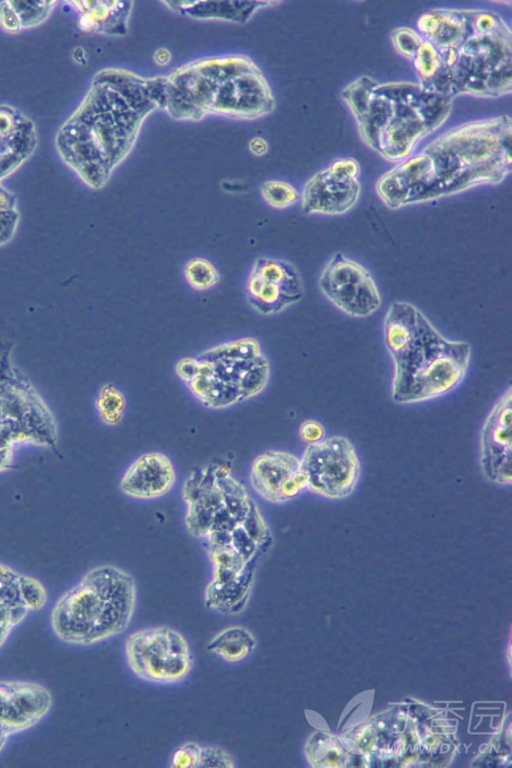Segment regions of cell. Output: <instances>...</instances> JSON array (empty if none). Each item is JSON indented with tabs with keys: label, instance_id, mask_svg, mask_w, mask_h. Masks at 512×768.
Wrapping results in <instances>:
<instances>
[{
	"label": "cell",
	"instance_id": "ba28073f",
	"mask_svg": "<svg viewBox=\"0 0 512 768\" xmlns=\"http://www.w3.org/2000/svg\"><path fill=\"white\" fill-rule=\"evenodd\" d=\"M248 56L206 57L186 63L164 76L162 109L175 119L198 121L211 114L221 81L255 68Z\"/></svg>",
	"mask_w": 512,
	"mask_h": 768
},
{
	"label": "cell",
	"instance_id": "f35d334b",
	"mask_svg": "<svg viewBox=\"0 0 512 768\" xmlns=\"http://www.w3.org/2000/svg\"><path fill=\"white\" fill-rule=\"evenodd\" d=\"M249 149L255 155H263L268 150V144L262 137H254L249 142Z\"/></svg>",
	"mask_w": 512,
	"mask_h": 768
},
{
	"label": "cell",
	"instance_id": "d590c367",
	"mask_svg": "<svg viewBox=\"0 0 512 768\" xmlns=\"http://www.w3.org/2000/svg\"><path fill=\"white\" fill-rule=\"evenodd\" d=\"M0 27L8 33H17L22 30L17 13L10 1L0 2Z\"/></svg>",
	"mask_w": 512,
	"mask_h": 768
},
{
	"label": "cell",
	"instance_id": "8992f818",
	"mask_svg": "<svg viewBox=\"0 0 512 768\" xmlns=\"http://www.w3.org/2000/svg\"><path fill=\"white\" fill-rule=\"evenodd\" d=\"M383 335L393 363L394 402L434 400L464 380L471 361L470 344L445 337L415 305L393 301L384 317Z\"/></svg>",
	"mask_w": 512,
	"mask_h": 768
},
{
	"label": "cell",
	"instance_id": "7c38bea8",
	"mask_svg": "<svg viewBox=\"0 0 512 768\" xmlns=\"http://www.w3.org/2000/svg\"><path fill=\"white\" fill-rule=\"evenodd\" d=\"M0 440L11 446H50L56 440L54 417L34 387L24 379L0 381Z\"/></svg>",
	"mask_w": 512,
	"mask_h": 768
},
{
	"label": "cell",
	"instance_id": "836d02e7",
	"mask_svg": "<svg viewBox=\"0 0 512 768\" xmlns=\"http://www.w3.org/2000/svg\"><path fill=\"white\" fill-rule=\"evenodd\" d=\"M231 755L222 748L215 746L200 747L198 767H234Z\"/></svg>",
	"mask_w": 512,
	"mask_h": 768
},
{
	"label": "cell",
	"instance_id": "7a4b0ae2",
	"mask_svg": "<svg viewBox=\"0 0 512 768\" xmlns=\"http://www.w3.org/2000/svg\"><path fill=\"white\" fill-rule=\"evenodd\" d=\"M512 120L499 115L455 126L382 174L375 191L389 209L430 202L511 173Z\"/></svg>",
	"mask_w": 512,
	"mask_h": 768
},
{
	"label": "cell",
	"instance_id": "603a6c76",
	"mask_svg": "<svg viewBox=\"0 0 512 768\" xmlns=\"http://www.w3.org/2000/svg\"><path fill=\"white\" fill-rule=\"evenodd\" d=\"M275 3L277 4V2L267 1L163 2L170 9L195 19H218L241 24L247 22L258 9Z\"/></svg>",
	"mask_w": 512,
	"mask_h": 768
},
{
	"label": "cell",
	"instance_id": "ac0fdd59",
	"mask_svg": "<svg viewBox=\"0 0 512 768\" xmlns=\"http://www.w3.org/2000/svg\"><path fill=\"white\" fill-rule=\"evenodd\" d=\"M47 602L40 580L0 562V651L14 630Z\"/></svg>",
	"mask_w": 512,
	"mask_h": 768
},
{
	"label": "cell",
	"instance_id": "9a60e30c",
	"mask_svg": "<svg viewBox=\"0 0 512 768\" xmlns=\"http://www.w3.org/2000/svg\"><path fill=\"white\" fill-rule=\"evenodd\" d=\"M512 389L504 391L490 409L479 433V464L491 483L510 487L512 484Z\"/></svg>",
	"mask_w": 512,
	"mask_h": 768
},
{
	"label": "cell",
	"instance_id": "d6a6232c",
	"mask_svg": "<svg viewBox=\"0 0 512 768\" xmlns=\"http://www.w3.org/2000/svg\"><path fill=\"white\" fill-rule=\"evenodd\" d=\"M200 747L201 745L195 742L183 743L172 752L170 766L174 768L198 767Z\"/></svg>",
	"mask_w": 512,
	"mask_h": 768
},
{
	"label": "cell",
	"instance_id": "cb8c5ba5",
	"mask_svg": "<svg viewBox=\"0 0 512 768\" xmlns=\"http://www.w3.org/2000/svg\"><path fill=\"white\" fill-rule=\"evenodd\" d=\"M247 298L251 307L262 315H273L300 301L304 291L261 279L249 274L246 283Z\"/></svg>",
	"mask_w": 512,
	"mask_h": 768
},
{
	"label": "cell",
	"instance_id": "8fae6325",
	"mask_svg": "<svg viewBox=\"0 0 512 768\" xmlns=\"http://www.w3.org/2000/svg\"><path fill=\"white\" fill-rule=\"evenodd\" d=\"M306 490L328 500L351 496L361 478V460L353 442L343 435L326 436L307 445L300 456Z\"/></svg>",
	"mask_w": 512,
	"mask_h": 768
},
{
	"label": "cell",
	"instance_id": "d4e9b609",
	"mask_svg": "<svg viewBox=\"0 0 512 768\" xmlns=\"http://www.w3.org/2000/svg\"><path fill=\"white\" fill-rule=\"evenodd\" d=\"M257 640L246 627L234 625L216 633L207 650L225 662L236 663L247 658L256 648Z\"/></svg>",
	"mask_w": 512,
	"mask_h": 768
},
{
	"label": "cell",
	"instance_id": "60d3db41",
	"mask_svg": "<svg viewBox=\"0 0 512 768\" xmlns=\"http://www.w3.org/2000/svg\"><path fill=\"white\" fill-rule=\"evenodd\" d=\"M10 736L0 729V753L6 747Z\"/></svg>",
	"mask_w": 512,
	"mask_h": 768
},
{
	"label": "cell",
	"instance_id": "4fadbf2b",
	"mask_svg": "<svg viewBox=\"0 0 512 768\" xmlns=\"http://www.w3.org/2000/svg\"><path fill=\"white\" fill-rule=\"evenodd\" d=\"M318 286L328 301L351 317H368L382 303L370 271L343 253H336L328 260L320 273Z\"/></svg>",
	"mask_w": 512,
	"mask_h": 768
},
{
	"label": "cell",
	"instance_id": "f1b7e54d",
	"mask_svg": "<svg viewBox=\"0 0 512 768\" xmlns=\"http://www.w3.org/2000/svg\"><path fill=\"white\" fill-rule=\"evenodd\" d=\"M260 194L272 208L285 209L294 205L300 194L290 183L282 180H268L262 183Z\"/></svg>",
	"mask_w": 512,
	"mask_h": 768
},
{
	"label": "cell",
	"instance_id": "484cf974",
	"mask_svg": "<svg viewBox=\"0 0 512 768\" xmlns=\"http://www.w3.org/2000/svg\"><path fill=\"white\" fill-rule=\"evenodd\" d=\"M250 273L261 279L304 291L298 270L284 259L260 256L254 261Z\"/></svg>",
	"mask_w": 512,
	"mask_h": 768
},
{
	"label": "cell",
	"instance_id": "5b68a950",
	"mask_svg": "<svg viewBox=\"0 0 512 768\" xmlns=\"http://www.w3.org/2000/svg\"><path fill=\"white\" fill-rule=\"evenodd\" d=\"M361 140L382 158L400 162L450 115L453 98L410 81L378 82L363 75L341 90Z\"/></svg>",
	"mask_w": 512,
	"mask_h": 768
},
{
	"label": "cell",
	"instance_id": "d6986e66",
	"mask_svg": "<svg viewBox=\"0 0 512 768\" xmlns=\"http://www.w3.org/2000/svg\"><path fill=\"white\" fill-rule=\"evenodd\" d=\"M53 695L30 680H0V729L10 737L39 724L50 712Z\"/></svg>",
	"mask_w": 512,
	"mask_h": 768
},
{
	"label": "cell",
	"instance_id": "6da1fadb",
	"mask_svg": "<svg viewBox=\"0 0 512 768\" xmlns=\"http://www.w3.org/2000/svg\"><path fill=\"white\" fill-rule=\"evenodd\" d=\"M163 99L164 76L148 78L122 68L98 71L56 133L60 158L90 188L104 187Z\"/></svg>",
	"mask_w": 512,
	"mask_h": 768
},
{
	"label": "cell",
	"instance_id": "4316f807",
	"mask_svg": "<svg viewBox=\"0 0 512 768\" xmlns=\"http://www.w3.org/2000/svg\"><path fill=\"white\" fill-rule=\"evenodd\" d=\"M263 355L260 342L253 337H245L218 344L203 351L198 357L205 360H246Z\"/></svg>",
	"mask_w": 512,
	"mask_h": 768
},
{
	"label": "cell",
	"instance_id": "2e32d148",
	"mask_svg": "<svg viewBox=\"0 0 512 768\" xmlns=\"http://www.w3.org/2000/svg\"><path fill=\"white\" fill-rule=\"evenodd\" d=\"M253 490L272 504L289 502L306 491L300 457L285 450H268L257 455L250 466Z\"/></svg>",
	"mask_w": 512,
	"mask_h": 768
},
{
	"label": "cell",
	"instance_id": "7402d4cb",
	"mask_svg": "<svg viewBox=\"0 0 512 768\" xmlns=\"http://www.w3.org/2000/svg\"><path fill=\"white\" fill-rule=\"evenodd\" d=\"M79 15V27L85 32L124 35L132 11V2L72 1Z\"/></svg>",
	"mask_w": 512,
	"mask_h": 768
},
{
	"label": "cell",
	"instance_id": "ffe728a7",
	"mask_svg": "<svg viewBox=\"0 0 512 768\" xmlns=\"http://www.w3.org/2000/svg\"><path fill=\"white\" fill-rule=\"evenodd\" d=\"M176 482L171 459L162 452H147L125 469L119 482L120 491L137 500H152L168 494Z\"/></svg>",
	"mask_w": 512,
	"mask_h": 768
},
{
	"label": "cell",
	"instance_id": "83f0119b",
	"mask_svg": "<svg viewBox=\"0 0 512 768\" xmlns=\"http://www.w3.org/2000/svg\"><path fill=\"white\" fill-rule=\"evenodd\" d=\"M187 283L195 290H209L216 286L221 279L215 265L206 258L190 259L183 269Z\"/></svg>",
	"mask_w": 512,
	"mask_h": 768
},
{
	"label": "cell",
	"instance_id": "4dcf8cb0",
	"mask_svg": "<svg viewBox=\"0 0 512 768\" xmlns=\"http://www.w3.org/2000/svg\"><path fill=\"white\" fill-rule=\"evenodd\" d=\"M19 221L15 195L0 184V245L14 236Z\"/></svg>",
	"mask_w": 512,
	"mask_h": 768
},
{
	"label": "cell",
	"instance_id": "3957f363",
	"mask_svg": "<svg viewBox=\"0 0 512 768\" xmlns=\"http://www.w3.org/2000/svg\"><path fill=\"white\" fill-rule=\"evenodd\" d=\"M417 32L433 47L439 70L428 87L447 95L497 98L512 91V32L504 18L483 9L435 8L422 13Z\"/></svg>",
	"mask_w": 512,
	"mask_h": 768
},
{
	"label": "cell",
	"instance_id": "ab89813d",
	"mask_svg": "<svg viewBox=\"0 0 512 768\" xmlns=\"http://www.w3.org/2000/svg\"><path fill=\"white\" fill-rule=\"evenodd\" d=\"M155 61L160 65H166L170 61V53L164 48H160L155 52Z\"/></svg>",
	"mask_w": 512,
	"mask_h": 768
},
{
	"label": "cell",
	"instance_id": "52a82bcc",
	"mask_svg": "<svg viewBox=\"0 0 512 768\" xmlns=\"http://www.w3.org/2000/svg\"><path fill=\"white\" fill-rule=\"evenodd\" d=\"M137 586L124 569L102 564L89 569L53 604L49 625L64 644L87 647L107 641L130 625Z\"/></svg>",
	"mask_w": 512,
	"mask_h": 768
},
{
	"label": "cell",
	"instance_id": "e0dca14e",
	"mask_svg": "<svg viewBox=\"0 0 512 768\" xmlns=\"http://www.w3.org/2000/svg\"><path fill=\"white\" fill-rule=\"evenodd\" d=\"M274 108L270 85L257 66L219 83L211 114L252 120L271 113Z\"/></svg>",
	"mask_w": 512,
	"mask_h": 768
},
{
	"label": "cell",
	"instance_id": "74e56055",
	"mask_svg": "<svg viewBox=\"0 0 512 768\" xmlns=\"http://www.w3.org/2000/svg\"><path fill=\"white\" fill-rule=\"evenodd\" d=\"M13 459V447L0 441V472L9 468Z\"/></svg>",
	"mask_w": 512,
	"mask_h": 768
},
{
	"label": "cell",
	"instance_id": "1f68e13d",
	"mask_svg": "<svg viewBox=\"0 0 512 768\" xmlns=\"http://www.w3.org/2000/svg\"><path fill=\"white\" fill-rule=\"evenodd\" d=\"M124 407L125 398L119 390L112 385L102 388L97 399V408L103 421L116 424L121 419Z\"/></svg>",
	"mask_w": 512,
	"mask_h": 768
},
{
	"label": "cell",
	"instance_id": "8d00e7d4",
	"mask_svg": "<svg viewBox=\"0 0 512 768\" xmlns=\"http://www.w3.org/2000/svg\"><path fill=\"white\" fill-rule=\"evenodd\" d=\"M200 366L199 358L184 357L175 365V373L185 384L189 383L197 374Z\"/></svg>",
	"mask_w": 512,
	"mask_h": 768
},
{
	"label": "cell",
	"instance_id": "30bf717a",
	"mask_svg": "<svg viewBox=\"0 0 512 768\" xmlns=\"http://www.w3.org/2000/svg\"><path fill=\"white\" fill-rule=\"evenodd\" d=\"M199 360L198 373L187 387L207 408H229L254 398L268 385L270 365L264 354L246 360Z\"/></svg>",
	"mask_w": 512,
	"mask_h": 768
},
{
	"label": "cell",
	"instance_id": "f546056e",
	"mask_svg": "<svg viewBox=\"0 0 512 768\" xmlns=\"http://www.w3.org/2000/svg\"><path fill=\"white\" fill-rule=\"evenodd\" d=\"M15 9L22 29L30 28L45 21L56 1H10Z\"/></svg>",
	"mask_w": 512,
	"mask_h": 768
},
{
	"label": "cell",
	"instance_id": "9c48e42d",
	"mask_svg": "<svg viewBox=\"0 0 512 768\" xmlns=\"http://www.w3.org/2000/svg\"><path fill=\"white\" fill-rule=\"evenodd\" d=\"M125 661L134 676L154 684L185 680L194 664L185 636L168 626H151L129 634L124 643Z\"/></svg>",
	"mask_w": 512,
	"mask_h": 768
},
{
	"label": "cell",
	"instance_id": "44dd1931",
	"mask_svg": "<svg viewBox=\"0 0 512 768\" xmlns=\"http://www.w3.org/2000/svg\"><path fill=\"white\" fill-rule=\"evenodd\" d=\"M36 146L34 122L17 108L0 104V182L19 168Z\"/></svg>",
	"mask_w": 512,
	"mask_h": 768
},
{
	"label": "cell",
	"instance_id": "5bb4252c",
	"mask_svg": "<svg viewBox=\"0 0 512 768\" xmlns=\"http://www.w3.org/2000/svg\"><path fill=\"white\" fill-rule=\"evenodd\" d=\"M360 165L354 158H339L318 171L300 193L305 214L337 216L349 212L361 193Z\"/></svg>",
	"mask_w": 512,
	"mask_h": 768
},
{
	"label": "cell",
	"instance_id": "277c9868",
	"mask_svg": "<svg viewBox=\"0 0 512 768\" xmlns=\"http://www.w3.org/2000/svg\"><path fill=\"white\" fill-rule=\"evenodd\" d=\"M185 524L203 539L213 578L239 581L270 542V531L247 489L223 465L193 471L183 485Z\"/></svg>",
	"mask_w": 512,
	"mask_h": 768
},
{
	"label": "cell",
	"instance_id": "e575fe53",
	"mask_svg": "<svg viewBox=\"0 0 512 768\" xmlns=\"http://www.w3.org/2000/svg\"><path fill=\"white\" fill-rule=\"evenodd\" d=\"M299 436L307 445L315 444L323 440L326 435L324 425L315 419H307L299 426Z\"/></svg>",
	"mask_w": 512,
	"mask_h": 768
}]
</instances>
